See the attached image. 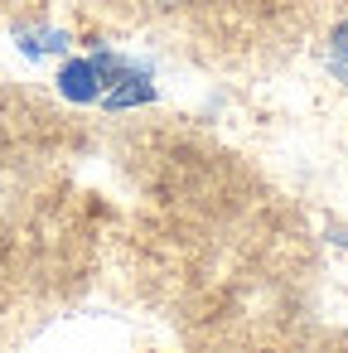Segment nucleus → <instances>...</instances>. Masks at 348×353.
Segmentation results:
<instances>
[{
    "label": "nucleus",
    "instance_id": "nucleus-1",
    "mask_svg": "<svg viewBox=\"0 0 348 353\" xmlns=\"http://www.w3.org/2000/svg\"><path fill=\"white\" fill-rule=\"evenodd\" d=\"M126 203L107 228V261L136 305L184 343L256 319L271 203L247 160L189 121L131 126L116 141Z\"/></svg>",
    "mask_w": 348,
    "mask_h": 353
},
{
    "label": "nucleus",
    "instance_id": "nucleus-2",
    "mask_svg": "<svg viewBox=\"0 0 348 353\" xmlns=\"http://www.w3.org/2000/svg\"><path fill=\"white\" fill-rule=\"evenodd\" d=\"M83 150L63 112L0 92V339L49 324L107 261L102 203L78 179Z\"/></svg>",
    "mask_w": 348,
    "mask_h": 353
},
{
    "label": "nucleus",
    "instance_id": "nucleus-3",
    "mask_svg": "<svg viewBox=\"0 0 348 353\" xmlns=\"http://www.w3.org/2000/svg\"><path fill=\"white\" fill-rule=\"evenodd\" d=\"M126 10L145 15V20H160V25H189L194 30V54L203 49L213 59L218 49V30H213V0H121Z\"/></svg>",
    "mask_w": 348,
    "mask_h": 353
}]
</instances>
